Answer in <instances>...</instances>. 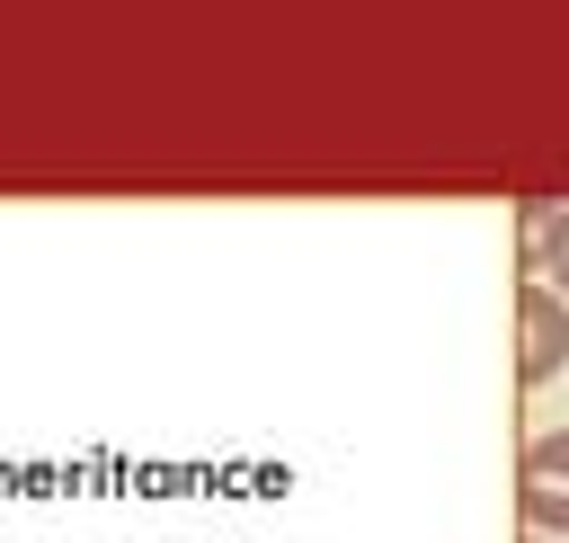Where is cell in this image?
<instances>
[{
    "label": "cell",
    "instance_id": "cell-1",
    "mask_svg": "<svg viewBox=\"0 0 569 543\" xmlns=\"http://www.w3.org/2000/svg\"><path fill=\"white\" fill-rule=\"evenodd\" d=\"M516 507H525V525L533 534H569V427H551V436H533L525 445V463H516Z\"/></svg>",
    "mask_w": 569,
    "mask_h": 543
},
{
    "label": "cell",
    "instance_id": "cell-2",
    "mask_svg": "<svg viewBox=\"0 0 569 543\" xmlns=\"http://www.w3.org/2000/svg\"><path fill=\"white\" fill-rule=\"evenodd\" d=\"M569 365V303L551 285L516 294V383H551Z\"/></svg>",
    "mask_w": 569,
    "mask_h": 543
},
{
    "label": "cell",
    "instance_id": "cell-3",
    "mask_svg": "<svg viewBox=\"0 0 569 543\" xmlns=\"http://www.w3.org/2000/svg\"><path fill=\"white\" fill-rule=\"evenodd\" d=\"M525 276L569 303V205H525Z\"/></svg>",
    "mask_w": 569,
    "mask_h": 543
},
{
    "label": "cell",
    "instance_id": "cell-4",
    "mask_svg": "<svg viewBox=\"0 0 569 543\" xmlns=\"http://www.w3.org/2000/svg\"><path fill=\"white\" fill-rule=\"evenodd\" d=\"M525 543H551V534H525Z\"/></svg>",
    "mask_w": 569,
    "mask_h": 543
}]
</instances>
